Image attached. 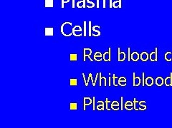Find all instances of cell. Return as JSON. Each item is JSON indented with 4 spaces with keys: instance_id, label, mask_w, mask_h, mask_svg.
Here are the masks:
<instances>
[{
    "instance_id": "cell-1",
    "label": "cell",
    "mask_w": 172,
    "mask_h": 128,
    "mask_svg": "<svg viewBox=\"0 0 172 128\" xmlns=\"http://www.w3.org/2000/svg\"><path fill=\"white\" fill-rule=\"evenodd\" d=\"M73 23L70 21H65L60 26V32L66 37H70L73 35Z\"/></svg>"
},
{
    "instance_id": "cell-2",
    "label": "cell",
    "mask_w": 172,
    "mask_h": 128,
    "mask_svg": "<svg viewBox=\"0 0 172 128\" xmlns=\"http://www.w3.org/2000/svg\"><path fill=\"white\" fill-rule=\"evenodd\" d=\"M83 30L80 25H75L73 28V35L75 36H81L83 35Z\"/></svg>"
},
{
    "instance_id": "cell-3",
    "label": "cell",
    "mask_w": 172,
    "mask_h": 128,
    "mask_svg": "<svg viewBox=\"0 0 172 128\" xmlns=\"http://www.w3.org/2000/svg\"><path fill=\"white\" fill-rule=\"evenodd\" d=\"M92 54V50L88 48H83V61H86V58L88 57L90 61H93V60L90 58V55Z\"/></svg>"
},
{
    "instance_id": "cell-4",
    "label": "cell",
    "mask_w": 172,
    "mask_h": 128,
    "mask_svg": "<svg viewBox=\"0 0 172 128\" xmlns=\"http://www.w3.org/2000/svg\"><path fill=\"white\" fill-rule=\"evenodd\" d=\"M103 61L105 62L111 61V48H110V47H109V48H108V51L103 53Z\"/></svg>"
},
{
    "instance_id": "cell-5",
    "label": "cell",
    "mask_w": 172,
    "mask_h": 128,
    "mask_svg": "<svg viewBox=\"0 0 172 128\" xmlns=\"http://www.w3.org/2000/svg\"><path fill=\"white\" fill-rule=\"evenodd\" d=\"M93 103V98H90V97H84L83 98V110H86V106L90 105Z\"/></svg>"
},
{
    "instance_id": "cell-6",
    "label": "cell",
    "mask_w": 172,
    "mask_h": 128,
    "mask_svg": "<svg viewBox=\"0 0 172 128\" xmlns=\"http://www.w3.org/2000/svg\"><path fill=\"white\" fill-rule=\"evenodd\" d=\"M100 29V26H98V25H95L93 26V33H92V35L95 36V37H98V36H100V31H99Z\"/></svg>"
},
{
    "instance_id": "cell-7",
    "label": "cell",
    "mask_w": 172,
    "mask_h": 128,
    "mask_svg": "<svg viewBox=\"0 0 172 128\" xmlns=\"http://www.w3.org/2000/svg\"><path fill=\"white\" fill-rule=\"evenodd\" d=\"M126 53L123 51H121V48H118V61L119 62L124 61L126 60Z\"/></svg>"
},
{
    "instance_id": "cell-8",
    "label": "cell",
    "mask_w": 172,
    "mask_h": 128,
    "mask_svg": "<svg viewBox=\"0 0 172 128\" xmlns=\"http://www.w3.org/2000/svg\"><path fill=\"white\" fill-rule=\"evenodd\" d=\"M44 36H54V28L53 27H45L44 28Z\"/></svg>"
},
{
    "instance_id": "cell-9",
    "label": "cell",
    "mask_w": 172,
    "mask_h": 128,
    "mask_svg": "<svg viewBox=\"0 0 172 128\" xmlns=\"http://www.w3.org/2000/svg\"><path fill=\"white\" fill-rule=\"evenodd\" d=\"M103 83H104V86L105 87H106L108 85L106 78L102 76L101 73H99V86L100 87H101L103 85Z\"/></svg>"
},
{
    "instance_id": "cell-10",
    "label": "cell",
    "mask_w": 172,
    "mask_h": 128,
    "mask_svg": "<svg viewBox=\"0 0 172 128\" xmlns=\"http://www.w3.org/2000/svg\"><path fill=\"white\" fill-rule=\"evenodd\" d=\"M133 87H136V86H139L140 84H141V78L138 77V76H136V73H133Z\"/></svg>"
},
{
    "instance_id": "cell-11",
    "label": "cell",
    "mask_w": 172,
    "mask_h": 128,
    "mask_svg": "<svg viewBox=\"0 0 172 128\" xmlns=\"http://www.w3.org/2000/svg\"><path fill=\"white\" fill-rule=\"evenodd\" d=\"M157 48H156V50H155V51H153V52H151V53H150V55H149V59L151 60V61H158V56H157Z\"/></svg>"
},
{
    "instance_id": "cell-12",
    "label": "cell",
    "mask_w": 172,
    "mask_h": 128,
    "mask_svg": "<svg viewBox=\"0 0 172 128\" xmlns=\"http://www.w3.org/2000/svg\"><path fill=\"white\" fill-rule=\"evenodd\" d=\"M76 6L79 9L86 8V0H78L76 3Z\"/></svg>"
},
{
    "instance_id": "cell-13",
    "label": "cell",
    "mask_w": 172,
    "mask_h": 128,
    "mask_svg": "<svg viewBox=\"0 0 172 128\" xmlns=\"http://www.w3.org/2000/svg\"><path fill=\"white\" fill-rule=\"evenodd\" d=\"M44 7L45 8H53L54 7V0H44Z\"/></svg>"
},
{
    "instance_id": "cell-14",
    "label": "cell",
    "mask_w": 172,
    "mask_h": 128,
    "mask_svg": "<svg viewBox=\"0 0 172 128\" xmlns=\"http://www.w3.org/2000/svg\"><path fill=\"white\" fill-rule=\"evenodd\" d=\"M140 58H141V60L142 61H147L149 59V55H148V53L147 52L143 51V52H142L141 53V55H140Z\"/></svg>"
},
{
    "instance_id": "cell-15",
    "label": "cell",
    "mask_w": 172,
    "mask_h": 128,
    "mask_svg": "<svg viewBox=\"0 0 172 128\" xmlns=\"http://www.w3.org/2000/svg\"><path fill=\"white\" fill-rule=\"evenodd\" d=\"M153 83H154V80H153V78L152 77H151V76L147 77L146 79L145 80V84L147 85V86H148V87L152 86L153 85Z\"/></svg>"
},
{
    "instance_id": "cell-16",
    "label": "cell",
    "mask_w": 172,
    "mask_h": 128,
    "mask_svg": "<svg viewBox=\"0 0 172 128\" xmlns=\"http://www.w3.org/2000/svg\"><path fill=\"white\" fill-rule=\"evenodd\" d=\"M105 105V103H104L102 100H99V101H98V103H97L96 109L98 110H104Z\"/></svg>"
},
{
    "instance_id": "cell-17",
    "label": "cell",
    "mask_w": 172,
    "mask_h": 128,
    "mask_svg": "<svg viewBox=\"0 0 172 128\" xmlns=\"http://www.w3.org/2000/svg\"><path fill=\"white\" fill-rule=\"evenodd\" d=\"M140 58V55L138 54V53L136 52V51H134L131 53V59L134 62L138 61Z\"/></svg>"
},
{
    "instance_id": "cell-18",
    "label": "cell",
    "mask_w": 172,
    "mask_h": 128,
    "mask_svg": "<svg viewBox=\"0 0 172 128\" xmlns=\"http://www.w3.org/2000/svg\"><path fill=\"white\" fill-rule=\"evenodd\" d=\"M155 83H156V85H157V86L161 87V86H162L163 84L164 83V80L163 79L162 77L158 76V77H157V78H156V80H155Z\"/></svg>"
},
{
    "instance_id": "cell-19",
    "label": "cell",
    "mask_w": 172,
    "mask_h": 128,
    "mask_svg": "<svg viewBox=\"0 0 172 128\" xmlns=\"http://www.w3.org/2000/svg\"><path fill=\"white\" fill-rule=\"evenodd\" d=\"M124 107L127 110H132L133 109V103H132L131 101H129V100L126 101L125 103Z\"/></svg>"
},
{
    "instance_id": "cell-20",
    "label": "cell",
    "mask_w": 172,
    "mask_h": 128,
    "mask_svg": "<svg viewBox=\"0 0 172 128\" xmlns=\"http://www.w3.org/2000/svg\"><path fill=\"white\" fill-rule=\"evenodd\" d=\"M164 83L166 86H172V73H170L169 77H166V78L164 80Z\"/></svg>"
},
{
    "instance_id": "cell-21",
    "label": "cell",
    "mask_w": 172,
    "mask_h": 128,
    "mask_svg": "<svg viewBox=\"0 0 172 128\" xmlns=\"http://www.w3.org/2000/svg\"><path fill=\"white\" fill-rule=\"evenodd\" d=\"M113 8H121V0H113Z\"/></svg>"
},
{
    "instance_id": "cell-22",
    "label": "cell",
    "mask_w": 172,
    "mask_h": 128,
    "mask_svg": "<svg viewBox=\"0 0 172 128\" xmlns=\"http://www.w3.org/2000/svg\"><path fill=\"white\" fill-rule=\"evenodd\" d=\"M95 4L94 2V0H86V7L89 9H92L95 7Z\"/></svg>"
},
{
    "instance_id": "cell-23",
    "label": "cell",
    "mask_w": 172,
    "mask_h": 128,
    "mask_svg": "<svg viewBox=\"0 0 172 128\" xmlns=\"http://www.w3.org/2000/svg\"><path fill=\"white\" fill-rule=\"evenodd\" d=\"M105 108H106V110H108V111L111 110V103H112V102H110V100H109L108 98H105Z\"/></svg>"
},
{
    "instance_id": "cell-24",
    "label": "cell",
    "mask_w": 172,
    "mask_h": 128,
    "mask_svg": "<svg viewBox=\"0 0 172 128\" xmlns=\"http://www.w3.org/2000/svg\"><path fill=\"white\" fill-rule=\"evenodd\" d=\"M164 58H165V60H166V61H171L172 60L171 52L168 51V52L166 53H165V56H164Z\"/></svg>"
},
{
    "instance_id": "cell-25",
    "label": "cell",
    "mask_w": 172,
    "mask_h": 128,
    "mask_svg": "<svg viewBox=\"0 0 172 128\" xmlns=\"http://www.w3.org/2000/svg\"><path fill=\"white\" fill-rule=\"evenodd\" d=\"M70 61H78V54L77 53H70Z\"/></svg>"
},
{
    "instance_id": "cell-26",
    "label": "cell",
    "mask_w": 172,
    "mask_h": 128,
    "mask_svg": "<svg viewBox=\"0 0 172 128\" xmlns=\"http://www.w3.org/2000/svg\"><path fill=\"white\" fill-rule=\"evenodd\" d=\"M133 108L136 110H138L140 109V104H139V102L136 100V98L133 99Z\"/></svg>"
},
{
    "instance_id": "cell-27",
    "label": "cell",
    "mask_w": 172,
    "mask_h": 128,
    "mask_svg": "<svg viewBox=\"0 0 172 128\" xmlns=\"http://www.w3.org/2000/svg\"><path fill=\"white\" fill-rule=\"evenodd\" d=\"M70 110H78V103H70Z\"/></svg>"
},
{
    "instance_id": "cell-28",
    "label": "cell",
    "mask_w": 172,
    "mask_h": 128,
    "mask_svg": "<svg viewBox=\"0 0 172 128\" xmlns=\"http://www.w3.org/2000/svg\"><path fill=\"white\" fill-rule=\"evenodd\" d=\"M70 86H77L78 85V79L77 78H70Z\"/></svg>"
},
{
    "instance_id": "cell-29",
    "label": "cell",
    "mask_w": 172,
    "mask_h": 128,
    "mask_svg": "<svg viewBox=\"0 0 172 128\" xmlns=\"http://www.w3.org/2000/svg\"><path fill=\"white\" fill-rule=\"evenodd\" d=\"M118 78H118L117 76H116L115 74H113V85L115 86V87H117L118 85Z\"/></svg>"
},
{
    "instance_id": "cell-30",
    "label": "cell",
    "mask_w": 172,
    "mask_h": 128,
    "mask_svg": "<svg viewBox=\"0 0 172 128\" xmlns=\"http://www.w3.org/2000/svg\"><path fill=\"white\" fill-rule=\"evenodd\" d=\"M92 33H93V26H92V21L88 22V36H92Z\"/></svg>"
},
{
    "instance_id": "cell-31",
    "label": "cell",
    "mask_w": 172,
    "mask_h": 128,
    "mask_svg": "<svg viewBox=\"0 0 172 128\" xmlns=\"http://www.w3.org/2000/svg\"><path fill=\"white\" fill-rule=\"evenodd\" d=\"M83 36L85 37H86L87 36V24L85 21H83Z\"/></svg>"
},
{
    "instance_id": "cell-32",
    "label": "cell",
    "mask_w": 172,
    "mask_h": 128,
    "mask_svg": "<svg viewBox=\"0 0 172 128\" xmlns=\"http://www.w3.org/2000/svg\"><path fill=\"white\" fill-rule=\"evenodd\" d=\"M82 76H83V80H84V83H85V85L86 86V87H88L89 85V80L88 78H87L86 79V78H85V73H82Z\"/></svg>"
},
{
    "instance_id": "cell-33",
    "label": "cell",
    "mask_w": 172,
    "mask_h": 128,
    "mask_svg": "<svg viewBox=\"0 0 172 128\" xmlns=\"http://www.w3.org/2000/svg\"><path fill=\"white\" fill-rule=\"evenodd\" d=\"M70 0H61V8L62 9H64L65 8V4L68 3Z\"/></svg>"
},
{
    "instance_id": "cell-34",
    "label": "cell",
    "mask_w": 172,
    "mask_h": 128,
    "mask_svg": "<svg viewBox=\"0 0 172 128\" xmlns=\"http://www.w3.org/2000/svg\"><path fill=\"white\" fill-rule=\"evenodd\" d=\"M88 80L89 81H92V84H93V87H95V83H94V80L93 78V74L91 73H90L88 75Z\"/></svg>"
},
{
    "instance_id": "cell-35",
    "label": "cell",
    "mask_w": 172,
    "mask_h": 128,
    "mask_svg": "<svg viewBox=\"0 0 172 128\" xmlns=\"http://www.w3.org/2000/svg\"><path fill=\"white\" fill-rule=\"evenodd\" d=\"M120 108V105H113L111 104V109L113 110H116L117 111Z\"/></svg>"
},
{
    "instance_id": "cell-36",
    "label": "cell",
    "mask_w": 172,
    "mask_h": 128,
    "mask_svg": "<svg viewBox=\"0 0 172 128\" xmlns=\"http://www.w3.org/2000/svg\"><path fill=\"white\" fill-rule=\"evenodd\" d=\"M93 58L95 61L100 62L103 60V56H93Z\"/></svg>"
},
{
    "instance_id": "cell-37",
    "label": "cell",
    "mask_w": 172,
    "mask_h": 128,
    "mask_svg": "<svg viewBox=\"0 0 172 128\" xmlns=\"http://www.w3.org/2000/svg\"><path fill=\"white\" fill-rule=\"evenodd\" d=\"M126 84H127L126 81H118V85H121V86H122V87H124V86H126Z\"/></svg>"
},
{
    "instance_id": "cell-38",
    "label": "cell",
    "mask_w": 172,
    "mask_h": 128,
    "mask_svg": "<svg viewBox=\"0 0 172 128\" xmlns=\"http://www.w3.org/2000/svg\"><path fill=\"white\" fill-rule=\"evenodd\" d=\"M95 97L93 96V110H95Z\"/></svg>"
},
{
    "instance_id": "cell-39",
    "label": "cell",
    "mask_w": 172,
    "mask_h": 128,
    "mask_svg": "<svg viewBox=\"0 0 172 128\" xmlns=\"http://www.w3.org/2000/svg\"><path fill=\"white\" fill-rule=\"evenodd\" d=\"M128 61H131V49H130V48H128Z\"/></svg>"
},
{
    "instance_id": "cell-40",
    "label": "cell",
    "mask_w": 172,
    "mask_h": 128,
    "mask_svg": "<svg viewBox=\"0 0 172 128\" xmlns=\"http://www.w3.org/2000/svg\"><path fill=\"white\" fill-rule=\"evenodd\" d=\"M98 78H99V73H96V76H95V80H94L95 85H96V83H97V81H98Z\"/></svg>"
},
{
    "instance_id": "cell-41",
    "label": "cell",
    "mask_w": 172,
    "mask_h": 128,
    "mask_svg": "<svg viewBox=\"0 0 172 128\" xmlns=\"http://www.w3.org/2000/svg\"><path fill=\"white\" fill-rule=\"evenodd\" d=\"M123 97H122V96H121V110H123Z\"/></svg>"
},
{
    "instance_id": "cell-42",
    "label": "cell",
    "mask_w": 172,
    "mask_h": 128,
    "mask_svg": "<svg viewBox=\"0 0 172 128\" xmlns=\"http://www.w3.org/2000/svg\"><path fill=\"white\" fill-rule=\"evenodd\" d=\"M142 76H143L142 85H143V87H144V85H145V79H144V78H145V73H142Z\"/></svg>"
},
{
    "instance_id": "cell-43",
    "label": "cell",
    "mask_w": 172,
    "mask_h": 128,
    "mask_svg": "<svg viewBox=\"0 0 172 128\" xmlns=\"http://www.w3.org/2000/svg\"><path fill=\"white\" fill-rule=\"evenodd\" d=\"M146 109V105H140V110H145Z\"/></svg>"
},
{
    "instance_id": "cell-44",
    "label": "cell",
    "mask_w": 172,
    "mask_h": 128,
    "mask_svg": "<svg viewBox=\"0 0 172 128\" xmlns=\"http://www.w3.org/2000/svg\"><path fill=\"white\" fill-rule=\"evenodd\" d=\"M118 81H126V78L125 77H121V78H118Z\"/></svg>"
},
{
    "instance_id": "cell-45",
    "label": "cell",
    "mask_w": 172,
    "mask_h": 128,
    "mask_svg": "<svg viewBox=\"0 0 172 128\" xmlns=\"http://www.w3.org/2000/svg\"><path fill=\"white\" fill-rule=\"evenodd\" d=\"M96 1H97V2H96V7L98 9V8H100V0H96Z\"/></svg>"
},
{
    "instance_id": "cell-46",
    "label": "cell",
    "mask_w": 172,
    "mask_h": 128,
    "mask_svg": "<svg viewBox=\"0 0 172 128\" xmlns=\"http://www.w3.org/2000/svg\"><path fill=\"white\" fill-rule=\"evenodd\" d=\"M76 6V4H75V0H73V1H72V8L73 9H75V6Z\"/></svg>"
},
{
    "instance_id": "cell-47",
    "label": "cell",
    "mask_w": 172,
    "mask_h": 128,
    "mask_svg": "<svg viewBox=\"0 0 172 128\" xmlns=\"http://www.w3.org/2000/svg\"><path fill=\"white\" fill-rule=\"evenodd\" d=\"M139 104L141 105H146V102L145 101H140L139 102Z\"/></svg>"
}]
</instances>
